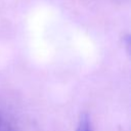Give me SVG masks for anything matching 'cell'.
<instances>
[{
  "label": "cell",
  "mask_w": 131,
  "mask_h": 131,
  "mask_svg": "<svg viewBox=\"0 0 131 131\" xmlns=\"http://www.w3.org/2000/svg\"><path fill=\"white\" fill-rule=\"evenodd\" d=\"M0 131H20V129L9 115L0 112Z\"/></svg>",
  "instance_id": "1"
},
{
  "label": "cell",
  "mask_w": 131,
  "mask_h": 131,
  "mask_svg": "<svg viewBox=\"0 0 131 131\" xmlns=\"http://www.w3.org/2000/svg\"><path fill=\"white\" fill-rule=\"evenodd\" d=\"M76 131H92V127H91V122L89 120L88 115L83 114L81 115L80 119H79V123L77 126V130Z\"/></svg>",
  "instance_id": "2"
}]
</instances>
